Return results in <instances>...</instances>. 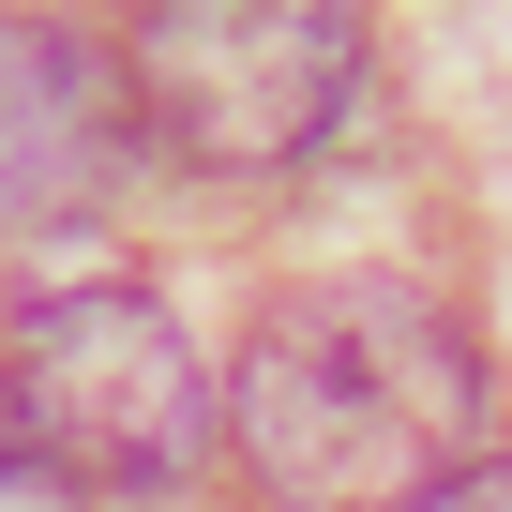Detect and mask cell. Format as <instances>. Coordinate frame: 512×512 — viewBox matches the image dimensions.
Segmentation results:
<instances>
[{"label": "cell", "mask_w": 512, "mask_h": 512, "mask_svg": "<svg viewBox=\"0 0 512 512\" xmlns=\"http://www.w3.org/2000/svg\"><path fill=\"white\" fill-rule=\"evenodd\" d=\"M226 437L287 512H407L467 467L482 437V362L422 287H302L241 332L226 377Z\"/></svg>", "instance_id": "6da1fadb"}, {"label": "cell", "mask_w": 512, "mask_h": 512, "mask_svg": "<svg viewBox=\"0 0 512 512\" xmlns=\"http://www.w3.org/2000/svg\"><path fill=\"white\" fill-rule=\"evenodd\" d=\"M136 121L181 166L272 181L362 91V0H136Z\"/></svg>", "instance_id": "7a4b0ae2"}, {"label": "cell", "mask_w": 512, "mask_h": 512, "mask_svg": "<svg viewBox=\"0 0 512 512\" xmlns=\"http://www.w3.org/2000/svg\"><path fill=\"white\" fill-rule=\"evenodd\" d=\"M0 377H16L46 467L91 482V497H151L211 437V377H196V347H181V317L151 287H31Z\"/></svg>", "instance_id": "3957f363"}, {"label": "cell", "mask_w": 512, "mask_h": 512, "mask_svg": "<svg viewBox=\"0 0 512 512\" xmlns=\"http://www.w3.org/2000/svg\"><path fill=\"white\" fill-rule=\"evenodd\" d=\"M121 181H136V76H106L46 16H0V241H61L121 211Z\"/></svg>", "instance_id": "277c9868"}, {"label": "cell", "mask_w": 512, "mask_h": 512, "mask_svg": "<svg viewBox=\"0 0 512 512\" xmlns=\"http://www.w3.org/2000/svg\"><path fill=\"white\" fill-rule=\"evenodd\" d=\"M46 437H31V407H16V377H0V512H46Z\"/></svg>", "instance_id": "5b68a950"}, {"label": "cell", "mask_w": 512, "mask_h": 512, "mask_svg": "<svg viewBox=\"0 0 512 512\" xmlns=\"http://www.w3.org/2000/svg\"><path fill=\"white\" fill-rule=\"evenodd\" d=\"M407 512H512V452H467L437 497H407Z\"/></svg>", "instance_id": "8992f818"}]
</instances>
